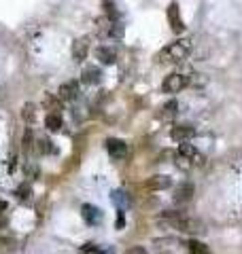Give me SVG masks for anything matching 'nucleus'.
I'll list each match as a JSON object with an SVG mask.
<instances>
[{
	"label": "nucleus",
	"mask_w": 242,
	"mask_h": 254,
	"mask_svg": "<svg viewBox=\"0 0 242 254\" xmlns=\"http://www.w3.org/2000/svg\"><path fill=\"white\" fill-rule=\"evenodd\" d=\"M191 53V41L189 38H181V41L170 43L158 58H163L161 62H181Z\"/></svg>",
	"instance_id": "1"
},
{
	"label": "nucleus",
	"mask_w": 242,
	"mask_h": 254,
	"mask_svg": "<svg viewBox=\"0 0 242 254\" xmlns=\"http://www.w3.org/2000/svg\"><path fill=\"white\" fill-rule=\"evenodd\" d=\"M170 227L178 229L181 233H187V235H196V233H204V225H202V220L198 218H189L181 214V216H176L174 220H170Z\"/></svg>",
	"instance_id": "2"
},
{
	"label": "nucleus",
	"mask_w": 242,
	"mask_h": 254,
	"mask_svg": "<svg viewBox=\"0 0 242 254\" xmlns=\"http://www.w3.org/2000/svg\"><path fill=\"white\" fill-rule=\"evenodd\" d=\"M178 161H187V165H202L204 163V155L193 144L181 142V146H178Z\"/></svg>",
	"instance_id": "3"
},
{
	"label": "nucleus",
	"mask_w": 242,
	"mask_h": 254,
	"mask_svg": "<svg viewBox=\"0 0 242 254\" xmlns=\"http://www.w3.org/2000/svg\"><path fill=\"white\" fill-rule=\"evenodd\" d=\"M187 85H189V76H185L181 72H172V74H168L166 78H163L161 89L166 93H178L181 89H185Z\"/></svg>",
	"instance_id": "4"
},
{
	"label": "nucleus",
	"mask_w": 242,
	"mask_h": 254,
	"mask_svg": "<svg viewBox=\"0 0 242 254\" xmlns=\"http://www.w3.org/2000/svg\"><path fill=\"white\" fill-rule=\"evenodd\" d=\"M166 15H168V21H170V28H172V32H174V34H181V32L185 30V21H183V17H181V9H178V2H170Z\"/></svg>",
	"instance_id": "5"
},
{
	"label": "nucleus",
	"mask_w": 242,
	"mask_h": 254,
	"mask_svg": "<svg viewBox=\"0 0 242 254\" xmlns=\"http://www.w3.org/2000/svg\"><path fill=\"white\" fill-rule=\"evenodd\" d=\"M106 150L108 155H111L113 159H117V161H121V159H126L128 155V144L119 138H108L106 140Z\"/></svg>",
	"instance_id": "6"
},
{
	"label": "nucleus",
	"mask_w": 242,
	"mask_h": 254,
	"mask_svg": "<svg viewBox=\"0 0 242 254\" xmlns=\"http://www.w3.org/2000/svg\"><path fill=\"white\" fill-rule=\"evenodd\" d=\"M70 53H73V60H75V62H83L85 58H87V53H89V38H87V36L75 38Z\"/></svg>",
	"instance_id": "7"
},
{
	"label": "nucleus",
	"mask_w": 242,
	"mask_h": 254,
	"mask_svg": "<svg viewBox=\"0 0 242 254\" xmlns=\"http://www.w3.org/2000/svg\"><path fill=\"white\" fill-rule=\"evenodd\" d=\"M58 95H60L62 102H73V100H77V98H79V83H77V81H68L64 85H60Z\"/></svg>",
	"instance_id": "8"
},
{
	"label": "nucleus",
	"mask_w": 242,
	"mask_h": 254,
	"mask_svg": "<svg viewBox=\"0 0 242 254\" xmlns=\"http://www.w3.org/2000/svg\"><path fill=\"white\" fill-rule=\"evenodd\" d=\"M145 187L149 190H163V189H170L172 187V178L166 176V174H155L149 180L145 182Z\"/></svg>",
	"instance_id": "9"
},
{
	"label": "nucleus",
	"mask_w": 242,
	"mask_h": 254,
	"mask_svg": "<svg viewBox=\"0 0 242 254\" xmlns=\"http://www.w3.org/2000/svg\"><path fill=\"white\" fill-rule=\"evenodd\" d=\"M196 136V129H193L191 125H174L172 131H170V138L174 142H187Z\"/></svg>",
	"instance_id": "10"
},
{
	"label": "nucleus",
	"mask_w": 242,
	"mask_h": 254,
	"mask_svg": "<svg viewBox=\"0 0 242 254\" xmlns=\"http://www.w3.org/2000/svg\"><path fill=\"white\" fill-rule=\"evenodd\" d=\"M81 216H83V220L87 222L89 227H93L96 222H100L102 220V212H100L96 205H91V203H83V208H81Z\"/></svg>",
	"instance_id": "11"
},
{
	"label": "nucleus",
	"mask_w": 242,
	"mask_h": 254,
	"mask_svg": "<svg viewBox=\"0 0 242 254\" xmlns=\"http://www.w3.org/2000/svg\"><path fill=\"white\" fill-rule=\"evenodd\" d=\"M102 81V70L96 68V66H85L83 72H81V83L85 85H98Z\"/></svg>",
	"instance_id": "12"
},
{
	"label": "nucleus",
	"mask_w": 242,
	"mask_h": 254,
	"mask_svg": "<svg viewBox=\"0 0 242 254\" xmlns=\"http://www.w3.org/2000/svg\"><path fill=\"white\" fill-rule=\"evenodd\" d=\"M193 190H196V189H193L191 182H183V185L174 190V201H176V203H185V201H189L191 197H193Z\"/></svg>",
	"instance_id": "13"
},
{
	"label": "nucleus",
	"mask_w": 242,
	"mask_h": 254,
	"mask_svg": "<svg viewBox=\"0 0 242 254\" xmlns=\"http://www.w3.org/2000/svg\"><path fill=\"white\" fill-rule=\"evenodd\" d=\"M96 58L108 66V64H115L117 53H115L113 47H98V49H96Z\"/></svg>",
	"instance_id": "14"
},
{
	"label": "nucleus",
	"mask_w": 242,
	"mask_h": 254,
	"mask_svg": "<svg viewBox=\"0 0 242 254\" xmlns=\"http://www.w3.org/2000/svg\"><path fill=\"white\" fill-rule=\"evenodd\" d=\"M45 125L49 131H60L62 127H64V121H62V117L58 113H49L45 117Z\"/></svg>",
	"instance_id": "15"
},
{
	"label": "nucleus",
	"mask_w": 242,
	"mask_h": 254,
	"mask_svg": "<svg viewBox=\"0 0 242 254\" xmlns=\"http://www.w3.org/2000/svg\"><path fill=\"white\" fill-rule=\"evenodd\" d=\"M111 201L117 205V210H126L128 205H130V199H128V195L123 193L121 189H117V190H113L111 193Z\"/></svg>",
	"instance_id": "16"
},
{
	"label": "nucleus",
	"mask_w": 242,
	"mask_h": 254,
	"mask_svg": "<svg viewBox=\"0 0 242 254\" xmlns=\"http://www.w3.org/2000/svg\"><path fill=\"white\" fill-rule=\"evenodd\" d=\"M43 106H45L47 110H51V113H58V115H60V110H62V100H60V95L56 98V95L47 93L45 98H43Z\"/></svg>",
	"instance_id": "17"
},
{
	"label": "nucleus",
	"mask_w": 242,
	"mask_h": 254,
	"mask_svg": "<svg viewBox=\"0 0 242 254\" xmlns=\"http://www.w3.org/2000/svg\"><path fill=\"white\" fill-rule=\"evenodd\" d=\"M176 113H178V102H176V100H170V102H166V104L161 106L160 117H161V119H172Z\"/></svg>",
	"instance_id": "18"
},
{
	"label": "nucleus",
	"mask_w": 242,
	"mask_h": 254,
	"mask_svg": "<svg viewBox=\"0 0 242 254\" xmlns=\"http://www.w3.org/2000/svg\"><path fill=\"white\" fill-rule=\"evenodd\" d=\"M189 252L191 254H210V248L204 242H198V240H189Z\"/></svg>",
	"instance_id": "19"
},
{
	"label": "nucleus",
	"mask_w": 242,
	"mask_h": 254,
	"mask_svg": "<svg viewBox=\"0 0 242 254\" xmlns=\"http://www.w3.org/2000/svg\"><path fill=\"white\" fill-rule=\"evenodd\" d=\"M21 119L26 123H34V119H36V106L34 104H26L21 108Z\"/></svg>",
	"instance_id": "20"
},
{
	"label": "nucleus",
	"mask_w": 242,
	"mask_h": 254,
	"mask_svg": "<svg viewBox=\"0 0 242 254\" xmlns=\"http://www.w3.org/2000/svg\"><path fill=\"white\" fill-rule=\"evenodd\" d=\"M53 142L49 140V138H41L38 140V153L41 155H49V153H53Z\"/></svg>",
	"instance_id": "21"
},
{
	"label": "nucleus",
	"mask_w": 242,
	"mask_h": 254,
	"mask_svg": "<svg viewBox=\"0 0 242 254\" xmlns=\"http://www.w3.org/2000/svg\"><path fill=\"white\" fill-rule=\"evenodd\" d=\"M32 142H34V133L32 129H26V133H23V140H21V144H23V150H32Z\"/></svg>",
	"instance_id": "22"
},
{
	"label": "nucleus",
	"mask_w": 242,
	"mask_h": 254,
	"mask_svg": "<svg viewBox=\"0 0 242 254\" xmlns=\"http://www.w3.org/2000/svg\"><path fill=\"white\" fill-rule=\"evenodd\" d=\"M30 195H32V189H30L28 185H21L19 189H17V197L21 201H28L30 199Z\"/></svg>",
	"instance_id": "23"
},
{
	"label": "nucleus",
	"mask_w": 242,
	"mask_h": 254,
	"mask_svg": "<svg viewBox=\"0 0 242 254\" xmlns=\"http://www.w3.org/2000/svg\"><path fill=\"white\" fill-rule=\"evenodd\" d=\"M123 254H147V250L145 248H140V246H134V248H130V250H126Z\"/></svg>",
	"instance_id": "24"
},
{
	"label": "nucleus",
	"mask_w": 242,
	"mask_h": 254,
	"mask_svg": "<svg viewBox=\"0 0 242 254\" xmlns=\"http://www.w3.org/2000/svg\"><path fill=\"white\" fill-rule=\"evenodd\" d=\"M126 220H123V210H119V216H117V229H123Z\"/></svg>",
	"instance_id": "25"
},
{
	"label": "nucleus",
	"mask_w": 242,
	"mask_h": 254,
	"mask_svg": "<svg viewBox=\"0 0 242 254\" xmlns=\"http://www.w3.org/2000/svg\"><path fill=\"white\" fill-rule=\"evenodd\" d=\"M85 254H106V252H104V250H100V248H96V246H93V248H91V250H87Z\"/></svg>",
	"instance_id": "26"
},
{
	"label": "nucleus",
	"mask_w": 242,
	"mask_h": 254,
	"mask_svg": "<svg viewBox=\"0 0 242 254\" xmlns=\"http://www.w3.org/2000/svg\"><path fill=\"white\" fill-rule=\"evenodd\" d=\"M6 208H9V203H6V201H0V216H2V212H6Z\"/></svg>",
	"instance_id": "27"
}]
</instances>
